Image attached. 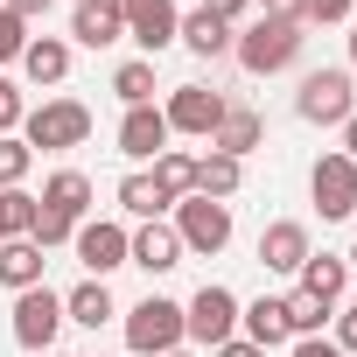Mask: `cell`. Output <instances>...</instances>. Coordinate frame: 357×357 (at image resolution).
<instances>
[{"instance_id": "6da1fadb", "label": "cell", "mask_w": 357, "mask_h": 357, "mask_svg": "<svg viewBox=\"0 0 357 357\" xmlns=\"http://www.w3.org/2000/svg\"><path fill=\"white\" fill-rule=\"evenodd\" d=\"M301 43H308L301 22H266V15H259L245 36H231V56H238L252 77H273V70H287V63L301 56Z\"/></svg>"}, {"instance_id": "7a4b0ae2", "label": "cell", "mask_w": 357, "mask_h": 357, "mask_svg": "<svg viewBox=\"0 0 357 357\" xmlns=\"http://www.w3.org/2000/svg\"><path fill=\"white\" fill-rule=\"evenodd\" d=\"M126 350L133 357H168V350H183V301H168V294H147L126 308Z\"/></svg>"}, {"instance_id": "3957f363", "label": "cell", "mask_w": 357, "mask_h": 357, "mask_svg": "<svg viewBox=\"0 0 357 357\" xmlns=\"http://www.w3.org/2000/svg\"><path fill=\"white\" fill-rule=\"evenodd\" d=\"M22 140H29V147H50V154L84 147V140H91V105H77V98H43V105L22 119Z\"/></svg>"}, {"instance_id": "277c9868", "label": "cell", "mask_w": 357, "mask_h": 357, "mask_svg": "<svg viewBox=\"0 0 357 357\" xmlns=\"http://www.w3.org/2000/svg\"><path fill=\"white\" fill-rule=\"evenodd\" d=\"M183 336L190 343H204V350H218V343H231L238 336V294L231 287H197L190 294V308H183Z\"/></svg>"}, {"instance_id": "5b68a950", "label": "cell", "mask_w": 357, "mask_h": 357, "mask_svg": "<svg viewBox=\"0 0 357 357\" xmlns=\"http://www.w3.org/2000/svg\"><path fill=\"white\" fill-rule=\"evenodd\" d=\"M294 112L308 126H343L357 112V91H350V70H308L301 91H294Z\"/></svg>"}, {"instance_id": "8992f818", "label": "cell", "mask_w": 357, "mask_h": 357, "mask_svg": "<svg viewBox=\"0 0 357 357\" xmlns=\"http://www.w3.org/2000/svg\"><path fill=\"white\" fill-rule=\"evenodd\" d=\"M175 238H183V252H225L231 245V204H211V197H183L175 204Z\"/></svg>"}, {"instance_id": "52a82bcc", "label": "cell", "mask_w": 357, "mask_h": 357, "mask_svg": "<svg viewBox=\"0 0 357 357\" xmlns=\"http://www.w3.org/2000/svg\"><path fill=\"white\" fill-rule=\"evenodd\" d=\"M56 329H63V294L22 287V294H15V343H22L29 357H43V350H56Z\"/></svg>"}, {"instance_id": "ba28073f", "label": "cell", "mask_w": 357, "mask_h": 357, "mask_svg": "<svg viewBox=\"0 0 357 357\" xmlns=\"http://www.w3.org/2000/svg\"><path fill=\"white\" fill-rule=\"evenodd\" d=\"M105 8L126 22V36L147 50V63L175 43V29H183V15H175V0H105Z\"/></svg>"}, {"instance_id": "9c48e42d", "label": "cell", "mask_w": 357, "mask_h": 357, "mask_svg": "<svg viewBox=\"0 0 357 357\" xmlns=\"http://www.w3.org/2000/svg\"><path fill=\"white\" fill-rule=\"evenodd\" d=\"M225 91H204V84H175L168 91V105H161V119H168V133H218V119H225Z\"/></svg>"}, {"instance_id": "30bf717a", "label": "cell", "mask_w": 357, "mask_h": 357, "mask_svg": "<svg viewBox=\"0 0 357 357\" xmlns=\"http://www.w3.org/2000/svg\"><path fill=\"white\" fill-rule=\"evenodd\" d=\"M308 190H315V211H322V218H350V211H357V161H350L343 147L322 154L315 175H308Z\"/></svg>"}, {"instance_id": "8fae6325", "label": "cell", "mask_w": 357, "mask_h": 357, "mask_svg": "<svg viewBox=\"0 0 357 357\" xmlns=\"http://www.w3.org/2000/svg\"><path fill=\"white\" fill-rule=\"evenodd\" d=\"M70 245H77V259H84V273H91V280H105V273H119V266H126V231H119V225H105V218H98V225H77V238H70Z\"/></svg>"}, {"instance_id": "7c38bea8", "label": "cell", "mask_w": 357, "mask_h": 357, "mask_svg": "<svg viewBox=\"0 0 357 357\" xmlns=\"http://www.w3.org/2000/svg\"><path fill=\"white\" fill-rule=\"evenodd\" d=\"M259 266H266V273H301V266H308V225H294V218L266 225V231H259Z\"/></svg>"}, {"instance_id": "4fadbf2b", "label": "cell", "mask_w": 357, "mask_h": 357, "mask_svg": "<svg viewBox=\"0 0 357 357\" xmlns=\"http://www.w3.org/2000/svg\"><path fill=\"white\" fill-rule=\"evenodd\" d=\"M126 266H147V273H168V266H183V238H175V225H140L126 238Z\"/></svg>"}, {"instance_id": "5bb4252c", "label": "cell", "mask_w": 357, "mask_h": 357, "mask_svg": "<svg viewBox=\"0 0 357 357\" xmlns=\"http://www.w3.org/2000/svg\"><path fill=\"white\" fill-rule=\"evenodd\" d=\"M168 147V119L154 112V105H126V119H119V154L126 161H154Z\"/></svg>"}, {"instance_id": "9a60e30c", "label": "cell", "mask_w": 357, "mask_h": 357, "mask_svg": "<svg viewBox=\"0 0 357 357\" xmlns=\"http://www.w3.org/2000/svg\"><path fill=\"white\" fill-rule=\"evenodd\" d=\"M259 140H266V119H259L252 105H225V119H218L211 147H218V154H231V161H245V154H252Z\"/></svg>"}, {"instance_id": "2e32d148", "label": "cell", "mask_w": 357, "mask_h": 357, "mask_svg": "<svg viewBox=\"0 0 357 357\" xmlns=\"http://www.w3.org/2000/svg\"><path fill=\"white\" fill-rule=\"evenodd\" d=\"M238 329H245V343H259V350H280V343H294V329H287V301H252V308H238Z\"/></svg>"}, {"instance_id": "e0dca14e", "label": "cell", "mask_w": 357, "mask_h": 357, "mask_svg": "<svg viewBox=\"0 0 357 357\" xmlns=\"http://www.w3.org/2000/svg\"><path fill=\"white\" fill-rule=\"evenodd\" d=\"M43 266L50 259H43L36 238H0V287H15V294L22 287H43Z\"/></svg>"}, {"instance_id": "ac0fdd59", "label": "cell", "mask_w": 357, "mask_h": 357, "mask_svg": "<svg viewBox=\"0 0 357 357\" xmlns=\"http://www.w3.org/2000/svg\"><path fill=\"white\" fill-rule=\"evenodd\" d=\"M22 70H29V84H63L70 77V43L63 36H36L22 50Z\"/></svg>"}, {"instance_id": "d6986e66", "label": "cell", "mask_w": 357, "mask_h": 357, "mask_svg": "<svg viewBox=\"0 0 357 357\" xmlns=\"http://www.w3.org/2000/svg\"><path fill=\"white\" fill-rule=\"evenodd\" d=\"M294 280H301L308 294H322V301L336 308V301L350 294V259H336V252H308V266H301Z\"/></svg>"}, {"instance_id": "ffe728a7", "label": "cell", "mask_w": 357, "mask_h": 357, "mask_svg": "<svg viewBox=\"0 0 357 357\" xmlns=\"http://www.w3.org/2000/svg\"><path fill=\"white\" fill-rule=\"evenodd\" d=\"M238 183H245V161H231V154H218V147L197 161V197L231 204V197H238Z\"/></svg>"}, {"instance_id": "44dd1931", "label": "cell", "mask_w": 357, "mask_h": 357, "mask_svg": "<svg viewBox=\"0 0 357 357\" xmlns=\"http://www.w3.org/2000/svg\"><path fill=\"white\" fill-rule=\"evenodd\" d=\"M175 43H183V50H197V56H225V50H231V22H218L211 8H197V15H183Z\"/></svg>"}, {"instance_id": "7402d4cb", "label": "cell", "mask_w": 357, "mask_h": 357, "mask_svg": "<svg viewBox=\"0 0 357 357\" xmlns=\"http://www.w3.org/2000/svg\"><path fill=\"white\" fill-rule=\"evenodd\" d=\"M70 36H77L84 50H105V43H119V36H126V22L105 8V0H84V8L70 15Z\"/></svg>"}, {"instance_id": "603a6c76", "label": "cell", "mask_w": 357, "mask_h": 357, "mask_svg": "<svg viewBox=\"0 0 357 357\" xmlns=\"http://www.w3.org/2000/svg\"><path fill=\"white\" fill-rule=\"evenodd\" d=\"M119 308H112V294H105V280H84V287H70L63 294V322H84V329H105Z\"/></svg>"}, {"instance_id": "cb8c5ba5", "label": "cell", "mask_w": 357, "mask_h": 357, "mask_svg": "<svg viewBox=\"0 0 357 357\" xmlns=\"http://www.w3.org/2000/svg\"><path fill=\"white\" fill-rule=\"evenodd\" d=\"M154 190H161L168 204L197 197V161H190V154H175V147H161V154H154Z\"/></svg>"}, {"instance_id": "d4e9b609", "label": "cell", "mask_w": 357, "mask_h": 357, "mask_svg": "<svg viewBox=\"0 0 357 357\" xmlns=\"http://www.w3.org/2000/svg\"><path fill=\"white\" fill-rule=\"evenodd\" d=\"M43 204H56L63 218H77V225H84V211H91V183H84L77 168H56L50 183H43Z\"/></svg>"}, {"instance_id": "484cf974", "label": "cell", "mask_w": 357, "mask_h": 357, "mask_svg": "<svg viewBox=\"0 0 357 357\" xmlns=\"http://www.w3.org/2000/svg\"><path fill=\"white\" fill-rule=\"evenodd\" d=\"M119 211H126V218H147V225H154V218L168 211V197L154 190V175H126V183H119Z\"/></svg>"}, {"instance_id": "4316f807", "label": "cell", "mask_w": 357, "mask_h": 357, "mask_svg": "<svg viewBox=\"0 0 357 357\" xmlns=\"http://www.w3.org/2000/svg\"><path fill=\"white\" fill-rule=\"evenodd\" d=\"M329 315H336V308H329L322 294H308V287H294V294H287V329H294V336H322V322H329Z\"/></svg>"}, {"instance_id": "83f0119b", "label": "cell", "mask_w": 357, "mask_h": 357, "mask_svg": "<svg viewBox=\"0 0 357 357\" xmlns=\"http://www.w3.org/2000/svg\"><path fill=\"white\" fill-rule=\"evenodd\" d=\"M112 91H119L126 105H154V63H147V56L119 63V70H112Z\"/></svg>"}, {"instance_id": "f1b7e54d", "label": "cell", "mask_w": 357, "mask_h": 357, "mask_svg": "<svg viewBox=\"0 0 357 357\" xmlns=\"http://www.w3.org/2000/svg\"><path fill=\"white\" fill-rule=\"evenodd\" d=\"M36 231V197L29 190H0V238H29Z\"/></svg>"}, {"instance_id": "f546056e", "label": "cell", "mask_w": 357, "mask_h": 357, "mask_svg": "<svg viewBox=\"0 0 357 357\" xmlns=\"http://www.w3.org/2000/svg\"><path fill=\"white\" fill-rule=\"evenodd\" d=\"M36 168V147L15 140V133H0V190H22V175Z\"/></svg>"}, {"instance_id": "4dcf8cb0", "label": "cell", "mask_w": 357, "mask_h": 357, "mask_svg": "<svg viewBox=\"0 0 357 357\" xmlns=\"http://www.w3.org/2000/svg\"><path fill=\"white\" fill-rule=\"evenodd\" d=\"M29 238H36V245L50 252V245H63V238H77V218H63L56 204H43V197H36V231H29Z\"/></svg>"}, {"instance_id": "1f68e13d", "label": "cell", "mask_w": 357, "mask_h": 357, "mask_svg": "<svg viewBox=\"0 0 357 357\" xmlns=\"http://www.w3.org/2000/svg\"><path fill=\"white\" fill-rule=\"evenodd\" d=\"M22 50H29V22H15L0 8V63H22Z\"/></svg>"}, {"instance_id": "d6a6232c", "label": "cell", "mask_w": 357, "mask_h": 357, "mask_svg": "<svg viewBox=\"0 0 357 357\" xmlns=\"http://www.w3.org/2000/svg\"><path fill=\"white\" fill-rule=\"evenodd\" d=\"M350 8H357V0H301V29L308 22H343Z\"/></svg>"}, {"instance_id": "836d02e7", "label": "cell", "mask_w": 357, "mask_h": 357, "mask_svg": "<svg viewBox=\"0 0 357 357\" xmlns=\"http://www.w3.org/2000/svg\"><path fill=\"white\" fill-rule=\"evenodd\" d=\"M22 119H29V105H22V91H15L8 77H0V133H15Z\"/></svg>"}, {"instance_id": "e575fe53", "label": "cell", "mask_w": 357, "mask_h": 357, "mask_svg": "<svg viewBox=\"0 0 357 357\" xmlns=\"http://www.w3.org/2000/svg\"><path fill=\"white\" fill-rule=\"evenodd\" d=\"M329 343H336V350H343V357H350V350H357V308H343V315H336V336H329Z\"/></svg>"}, {"instance_id": "d590c367", "label": "cell", "mask_w": 357, "mask_h": 357, "mask_svg": "<svg viewBox=\"0 0 357 357\" xmlns=\"http://www.w3.org/2000/svg\"><path fill=\"white\" fill-rule=\"evenodd\" d=\"M287 357H343V350H336L329 336H294V350H287Z\"/></svg>"}, {"instance_id": "8d00e7d4", "label": "cell", "mask_w": 357, "mask_h": 357, "mask_svg": "<svg viewBox=\"0 0 357 357\" xmlns=\"http://www.w3.org/2000/svg\"><path fill=\"white\" fill-rule=\"evenodd\" d=\"M266 22H301V0H259Z\"/></svg>"}, {"instance_id": "74e56055", "label": "cell", "mask_w": 357, "mask_h": 357, "mask_svg": "<svg viewBox=\"0 0 357 357\" xmlns=\"http://www.w3.org/2000/svg\"><path fill=\"white\" fill-rule=\"evenodd\" d=\"M8 15H15V22H43V15H50V0H8Z\"/></svg>"}, {"instance_id": "f35d334b", "label": "cell", "mask_w": 357, "mask_h": 357, "mask_svg": "<svg viewBox=\"0 0 357 357\" xmlns=\"http://www.w3.org/2000/svg\"><path fill=\"white\" fill-rule=\"evenodd\" d=\"M211 357H266V350H259V343H245V336H231V343H218Z\"/></svg>"}, {"instance_id": "ab89813d", "label": "cell", "mask_w": 357, "mask_h": 357, "mask_svg": "<svg viewBox=\"0 0 357 357\" xmlns=\"http://www.w3.org/2000/svg\"><path fill=\"white\" fill-rule=\"evenodd\" d=\"M204 8H211V15H218V22H238V15H245V8H252V0H204Z\"/></svg>"}, {"instance_id": "60d3db41", "label": "cell", "mask_w": 357, "mask_h": 357, "mask_svg": "<svg viewBox=\"0 0 357 357\" xmlns=\"http://www.w3.org/2000/svg\"><path fill=\"white\" fill-rule=\"evenodd\" d=\"M343 154H350V161H357V112H350V119H343Z\"/></svg>"}, {"instance_id": "b9f144b4", "label": "cell", "mask_w": 357, "mask_h": 357, "mask_svg": "<svg viewBox=\"0 0 357 357\" xmlns=\"http://www.w3.org/2000/svg\"><path fill=\"white\" fill-rule=\"evenodd\" d=\"M350 63H357V29H350Z\"/></svg>"}, {"instance_id": "7bdbcfd3", "label": "cell", "mask_w": 357, "mask_h": 357, "mask_svg": "<svg viewBox=\"0 0 357 357\" xmlns=\"http://www.w3.org/2000/svg\"><path fill=\"white\" fill-rule=\"evenodd\" d=\"M168 357H197V350H168Z\"/></svg>"}, {"instance_id": "ee69618b", "label": "cell", "mask_w": 357, "mask_h": 357, "mask_svg": "<svg viewBox=\"0 0 357 357\" xmlns=\"http://www.w3.org/2000/svg\"><path fill=\"white\" fill-rule=\"evenodd\" d=\"M343 259H350V266H357V245H350V252H343Z\"/></svg>"}, {"instance_id": "f6af8a7d", "label": "cell", "mask_w": 357, "mask_h": 357, "mask_svg": "<svg viewBox=\"0 0 357 357\" xmlns=\"http://www.w3.org/2000/svg\"><path fill=\"white\" fill-rule=\"evenodd\" d=\"M43 357H63V350H43Z\"/></svg>"}, {"instance_id": "bcb514c9", "label": "cell", "mask_w": 357, "mask_h": 357, "mask_svg": "<svg viewBox=\"0 0 357 357\" xmlns=\"http://www.w3.org/2000/svg\"><path fill=\"white\" fill-rule=\"evenodd\" d=\"M350 308H357V294H350Z\"/></svg>"}, {"instance_id": "7dc6e473", "label": "cell", "mask_w": 357, "mask_h": 357, "mask_svg": "<svg viewBox=\"0 0 357 357\" xmlns=\"http://www.w3.org/2000/svg\"><path fill=\"white\" fill-rule=\"evenodd\" d=\"M77 8H84V0H77Z\"/></svg>"}]
</instances>
